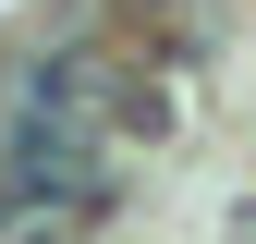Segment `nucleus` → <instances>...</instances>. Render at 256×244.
I'll return each instance as SVG.
<instances>
[{"label":"nucleus","instance_id":"1","mask_svg":"<svg viewBox=\"0 0 256 244\" xmlns=\"http://www.w3.org/2000/svg\"><path fill=\"white\" fill-rule=\"evenodd\" d=\"M0 183H37V196H74V208H122V183H134V146L74 98V74L49 49H24L0 74Z\"/></svg>","mask_w":256,"mask_h":244},{"label":"nucleus","instance_id":"2","mask_svg":"<svg viewBox=\"0 0 256 244\" xmlns=\"http://www.w3.org/2000/svg\"><path fill=\"white\" fill-rule=\"evenodd\" d=\"M86 220H98V208H74V196L0 183V244H86Z\"/></svg>","mask_w":256,"mask_h":244},{"label":"nucleus","instance_id":"3","mask_svg":"<svg viewBox=\"0 0 256 244\" xmlns=\"http://www.w3.org/2000/svg\"><path fill=\"white\" fill-rule=\"evenodd\" d=\"M232 244H256V208H232Z\"/></svg>","mask_w":256,"mask_h":244}]
</instances>
